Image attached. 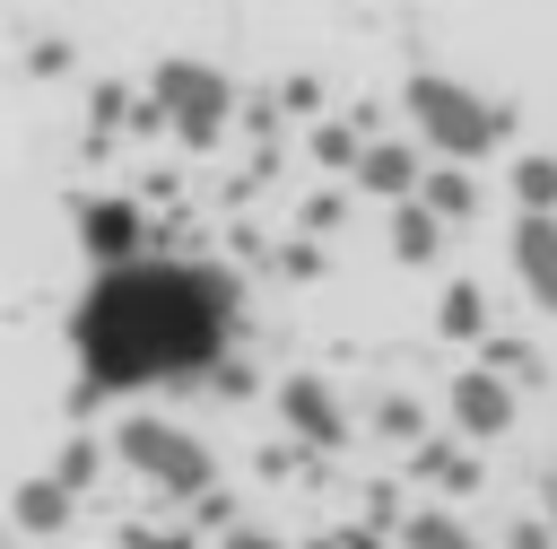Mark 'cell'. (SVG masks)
Segmentation results:
<instances>
[{
  "label": "cell",
  "instance_id": "6da1fadb",
  "mask_svg": "<svg viewBox=\"0 0 557 549\" xmlns=\"http://www.w3.org/2000/svg\"><path fill=\"white\" fill-rule=\"evenodd\" d=\"M226 279L218 270H174V261H122L96 279L78 314V349L96 383H191L218 357L226 331Z\"/></svg>",
  "mask_w": 557,
  "mask_h": 549
},
{
  "label": "cell",
  "instance_id": "7a4b0ae2",
  "mask_svg": "<svg viewBox=\"0 0 557 549\" xmlns=\"http://www.w3.org/2000/svg\"><path fill=\"white\" fill-rule=\"evenodd\" d=\"M409 113H418V131H426L444 157H487V148L505 139V113H496L487 96L453 87V78H409Z\"/></svg>",
  "mask_w": 557,
  "mask_h": 549
},
{
  "label": "cell",
  "instance_id": "3957f363",
  "mask_svg": "<svg viewBox=\"0 0 557 549\" xmlns=\"http://www.w3.org/2000/svg\"><path fill=\"white\" fill-rule=\"evenodd\" d=\"M122 462L131 471H148L157 488H174V497H200L209 488V444H191L174 418H122Z\"/></svg>",
  "mask_w": 557,
  "mask_h": 549
},
{
  "label": "cell",
  "instance_id": "277c9868",
  "mask_svg": "<svg viewBox=\"0 0 557 549\" xmlns=\"http://www.w3.org/2000/svg\"><path fill=\"white\" fill-rule=\"evenodd\" d=\"M157 96H165V113H174L183 139L218 131V113H226V78H218V70H191V61H165V70H157Z\"/></svg>",
  "mask_w": 557,
  "mask_h": 549
},
{
  "label": "cell",
  "instance_id": "5b68a950",
  "mask_svg": "<svg viewBox=\"0 0 557 549\" xmlns=\"http://www.w3.org/2000/svg\"><path fill=\"white\" fill-rule=\"evenodd\" d=\"M513 270H522V288L557 314V218H522V227H513Z\"/></svg>",
  "mask_w": 557,
  "mask_h": 549
},
{
  "label": "cell",
  "instance_id": "8992f818",
  "mask_svg": "<svg viewBox=\"0 0 557 549\" xmlns=\"http://www.w3.org/2000/svg\"><path fill=\"white\" fill-rule=\"evenodd\" d=\"M453 410H461V427H470V436H505V418H513V392H505L496 375H461Z\"/></svg>",
  "mask_w": 557,
  "mask_h": 549
},
{
  "label": "cell",
  "instance_id": "52a82bcc",
  "mask_svg": "<svg viewBox=\"0 0 557 549\" xmlns=\"http://www.w3.org/2000/svg\"><path fill=\"white\" fill-rule=\"evenodd\" d=\"M278 410H287V418H296V427H305L313 444H331V436H339V418H331L322 383H305V375H296V383H278Z\"/></svg>",
  "mask_w": 557,
  "mask_h": 549
},
{
  "label": "cell",
  "instance_id": "ba28073f",
  "mask_svg": "<svg viewBox=\"0 0 557 549\" xmlns=\"http://www.w3.org/2000/svg\"><path fill=\"white\" fill-rule=\"evenodd\" d=\"M17 523H26V532H61V523H70V488H61V479H26V488H17Z\"/></svg>",
  "mask_w": 557,
  "mask_h": 549
},
{
  "label": "cell",
  "instance_id": "9c48e42d",
  "mask_svg": "<svg viewBox=\"0 0 557 549\" xmlns=\"http://www.w3.org/2000/svg\"><path fill=\"white\" fill-rule=\"evenodd\" d=\"M513 192H522V218H548L557 209V157H513Z\"/></svg>",
  "mask_w": 557,
  "mask_h": 549
},
{
  "label": "cell",
  "instance_id": "30bf717a",
  "mask_svg": "<svg viewBox=\"0 0 557 549\" xmlns=\"http://www.w3.org/2000/svg\"><path fill=\"white\" fill-rule=\"evenodd\" d=\"M409 549H479V540H470L453 514H418V523H409Z\"/></svg>",
  "mask_w": 557,
  "mask_h": 549
},
{
  "label": "cell",
  "instance_id": "8fae6325",
  "mask_svg": "<svg viewBox=\"0 0 557 549\" xmlns=\"http://www.w3.org/2000/svg\"><path fill=\"white\" fill-rule=\"evenodd\" d=\"M366 183H374V192H409V183H418V166H409L400 148H374V157H366Z\"/></svg>",
  "mask_w": 557,
  "mask_h": 549
},
{
  "label": "cell",
  "instance_id": "7c38bea8",
  "mask_svg": "<svg viewBox=\"0 0 557 549\" xmlns=\"http://www.w3.org/2000/svg\"><path fill=\"white\" fill-rule=\"evenodd\" d=\"M96 253L122 270V253H131V209H96Z\"/></svg>",
  "mask_w": 557,
  "mask_h": 549
},
{
  "label": "cell",
  "instance_id": "4fadbf2b",
  "mask_svg": "<svg viewBox=\"0 0 557 549\" xmlns=\"http://www.w3.org/2000/svg\"><path fill=\"white\" fill-rule=\"evenodd\" d=\"M400 253H409V261L435 253V218H426V209H400Z\"/></svg>",
  "mask_w": 557,
  "mask_h": 549
},
{
  "label": "cell",
  "instance_id": "5bb4252c",
  "mask_svg": "<svg viewBox=\"0 0 557 549\" xmlns=\"http://www.w3.org/2000/svg\"><path fill=\"white\" fill-rule=\"evenodd\" d=\"M444 331H479V288H453L444 296Z\"/></svg>",
  "mask_w": 557,
  "mask_h": 549
},
{
  "label": "cell",
  "instance_id": "9a60e30c",
  "mask_svg": "<svg viewBox=\"0 0 557 549\" xmlns=\"http://www.w3.org/2000/svg\"><path fill=\"white\" fill-rule=\"evenodd\" d=\"M426 200H435V209H470V183H461V174H435Z\"/></svg>",
  "mask_w": 557,
  "mask_h": 549
},
{
  "label": "cell",
  "instance_id": "2e32d148",
  "mask_svg": "<svg viewBox=\"0 0 557 549\" xmlns=\"http://www.w3.org/2000/svg\"><path fill=\"white\" fill-rule=\"evenodd\" d=\"M226 549H278V540H270V532H235Z\"/></svg>",
  "mask_w": 557,
  "mask_h": 549
},
{
  "label": "cell",
  "instance_id": "e0dca14e",
  "mask_svg": "<svg viewBox=\"0 0 557 549\" xmlns=\"http://www.w3.org/2000/svg\"><path fill=\"white\" fill-rule=\"evenodd\" d=\"M548 532H557V479H548Z\"/></svg>",
  "mask_w": 557,
  "mask_h": 549
},
{
  "label": "cell",
  "instance_id": "ac0fdd59",
  "mask_svg": "<svg viewBox=\"0 0 557 549\" xmlns=\"http://www.w3.org/2000/svg\"><path fill=\"white\" fill-rule=\"evenodd\" d=\"M0 549H9V540H0Z\"/></svg>",
  "mask_w": 557,
  "mask_h": 549
}]
</instances>
